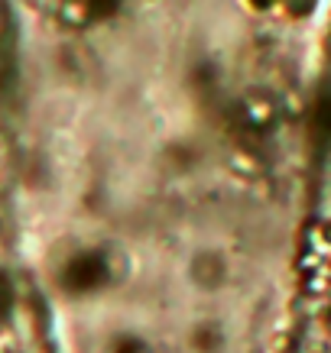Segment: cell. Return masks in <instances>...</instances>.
<instances>
[{"label":"cell","instance_id":"1","mask_svg":"<svg viewBox=\"0 0 331 353\" xmlns=\"http://www.w3.org/2000/svg\"><path fill=\"white\" fill-rule=\"evenodd\" d=\"M0 353H36L23 314L13 311L3 295H0Z\"/></svg>","mask_w":331,"mask_h":353}]
</instances>
